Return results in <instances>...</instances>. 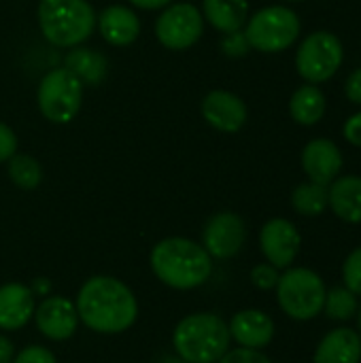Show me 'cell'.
I'll return each instance as SVG.
<instances>
[{"mask_svg": "<svg viewBox=\"0 0 361 363\" xmlns=\"http://www.w3.org/2000/svg\"><path fill=\"white\" fill-rule=\"evenodd\" d=\"M79 321L96 334H121L138 319V302L132 289L115 277L87 279L74 302Z\"/></svg>", "mask_w": 361, "mask_h": 363, "instance_id": "6da1fadb", "label": "cell"}, {"mask_svg": "<svg viewBox=\"0 0 361 363\" xmlns=\"http://www.w3.org/2000/svg\"><path fill=\"white\" fill-rule=\"evenodd\" d=\"M149 264L157 281L179 291H189L204 285L213 272V257L206 249L183 236L160 240L151 249Z\"/></svg>", "mask_w": 361, "mask_h": 363, "instance_id": "7a4b0ae2", "label": "cell"}, {"mask_svg": "<svg viewBox=\"0 0 361 363\" xmlns=\"http://www.w3.org/2000/svg\"><path fill=\"white\" fill-rule=\"evenodd\" d=\"M228 323L215 313H194L172 332V347L185 363H217L230 351Z\"/></svg>", "mask_w": 361, "mask_h": 363, "instance_id": "3957f363", "label": "cell"}, {"mask_svg": "<svg viewBox=\"0 0 361 363\" xmlns=\"http://www.w3.org/2000/svg\"><path fill=\"white\" fill-rule=\"evenodd\" d=\"M36 17L43 36L55 47H77L96 28V11L87 0H40Z\"/></svg>", "mask_w": 361, "mask_h": 363, "instance_id": "277c9868", "label": "cell"}, {"mask_svg": "<svg viewBox=\"0 0 361 363\" xmlns=\"http://www.w3.org/2000/svg\"><path fill=\"white\" fill-rule=\"evenodd\" d=\"M274 289L281 311L294 321H311L323 311V279L309 268H287Z\"/></svg>", "mask_w": 361, "mask_h": 363, "instance_id": "5b68a950", "label": "cell"}, {"mask_svg": "<svg viewBox=\"0 0 361 363\" xmlns=\"http://www.w3.org/2000/svg\"><path fill=\"white\" fill-rule=\"evenodd\" d=\"M300 17L281 4L266 6L247 19L245 36L249 45L262 53H279L289 49L300 36Z\"/></svg>", "mask_w": 361, "mask_h": 363, "instance_id": "8992f818", "label": "cell"}, {"mask_svg": "<svg viewBox=\"0 0 361 363\" xmlns=\"http://www.w3.org/2000/svg\"><path fill=\"white\" fill-rule=\"evenodd\" d=\"M36 102L47 121L70 123L81 111L83 83L68 68H53L40 79Z\"/></svg>", "mask_w": 361, "mask_h": 363, "instance_id": "52a82bcc", "label": "cell"}, {"mask_svg": "<svg viewBox=\"0 0 361 363\" xmlns=\"http://www.w3.org/2000/svg\"><path fill=\"white\" fill-rule=\"evenodd\" d=\"M343 64V43L336 34L319 30L309 34L296 53V68L302 79L317 85L332 79Z\"/></svg>", "mask_w": 361, "mask_h": 363, "instance_id": "ba28073f", "label": "cell"}, {"mask_svg": "<svg viewBox=\"0 0 361 363\" xmlns=\"http://www.w3.org/2000/svg\"><path fill=\"white\" fill-rule=\"evenodd\" d=\"M204 32V17L198 6L189 2L170 4L155 21V36L157 40L172 51L189 49L200 40Z\"/></svg>", "mask_w": 361, "mask_h": 363, "instance_id": "9c48e42d", "label": "cell"}, {"mask_svg": "<svg viewBox=\"0 0 361 363\" xmlns=\"http://www.w3.org/2000/svg\"><path fill=\"white\" fill-rule=\"evenodd\" d=\"M247 240V225L240 215L223 211L213 215L202 230V247L215 259L234 257Z\"/></svg>", "mask_w": 361, "mask_h": 363, "instance_id": "30bf717a", "label": "cell"}, {"mask_svg": "<svg viewBox=\"0 0 361 363\" xmlns=\"http://www.w3.org/2000/svg\"><path fill=\"white\" fill-rule=\"evenodd\" d=\"M302 247V236L298 228L287 219H270L260 232V249L268 264L274 268H289Z\"/></svg>", "mask_w": 361, "mask_h": 363, "instance_id": "8fae6325", "label": "cell"}, {"mask_svg": "<svg viewBox=\"0 0 361 363\" xmlns=\"http://www.w3.org/2000/svg\"><path fill=\"white\" fill-rule=\"evenodd\" d=\"M34 321L38 332L53 340L64 342L74 336L79 328V315L74 304L64 296H47L34 311Z\"/></svg>", "mask_w": 361, "mask_h": 363, "instance_id": "7c38bea8", "label": "cell"}, {"mask_svg": "<svg viewBox=\"0 0 361 363\" xmlns=\"http://www.w3.org/2000/svg\"><path fill=\"white\" fill-rule=\"evenodd\" d=\"M247 104L232 91L215 89L202 100V117L206 123L219 132L234 134L247 123Z\"/></svg>", "mask_w": 361, "mask_h": 363, "instance_id": "4fadbf2b", "label": "cell"}, {"mask_svg": "<svg viewBox=\"0 0 361 363\" xmlns=\"http://www.w3.org/2000/svg\"><path fill=\"white\" fill-rule=\"evenodd\" d=\"M302 168L313 183L330 185L343 170V153L336 143L315 138L302 151Z\"/></svg>", "mask_w": 361, "mask_h": 363, "instance_id": "5bb4252c", "label": "cell"}, {"mask_svg": "<svg viewBox=\"0 0 361 363\" xmlns=\"http://www.w3.org/2000/svg\"><path fill=\"white\" fill-rule=\"evenodd\" d=\"M230 336L232 340L238 342V347L243 349H264L272 342L274 338V321L270 319V315H266L264 311H240L232 317V321L228 323Z\"/></svg>", "mask_w": 361, "mask_h": 363, "instance_id": "9a60e30c", "label": "cell"}, {"mask_svg": "<svg viewBox=\"0 0 361 363\" xmlns=\"http://www.w3.org/2000/svg\"><path fill=\"white\" fill-rule=\"evenodd\" d=\"M34 291L23 283H6L0 287V330L15 332L34 317Z\"/></svg>", "mask_w": 361, "mask_h": 363, "instance_id": "2e32d148", "label": "cell"}, {"mask_svg": "<svg viewBox=\"0 0 361 363\" xmlns=\"http://www.w3.org/2000/svg\"><path fill=\"white\" fill-rule=\"evenodd\" d=\"M96 26L102 38L113 47H128L140 34L138 15L121 4L106 6L100 15H96Z\"/></svg>", "mask_w": 361, "mask_h": 363, "instance_id": "e0dca14e", "label": "cell"}, {"mask_svg": "<svg viewBox=\"0 0 361 363\" xmlns=\"http://www.w3.org/2000/svg\"><path fill=\"white\" fill-rule=\"evenodd\" d=\"M315 363H360L361 362V336L351 328H338L328 332L317 351Z\"/></svg>", "mask_w": 361, "mask_h": 363, "instance_id": "ac0fdd59", "label": "cell"}, {"mask_svg": "<svg viewBox=\"0 0 361 363\" xmlns=\"http://www.w3.org/2000/svg\"><path fill=\"white\" fill-rule=\"evenodd\" d=\"M328 206L347 223H361V177H340L328 185Z\"/></svg>", "mask_w": 361, "mask_h": 363, "instance_id": "d6986e66", "label": "cell"}, {"mask_svg": "<svg viewBox=\"0 0 361 363\" xmlns=\"http://www.w3.org/2000/svg\"><path fill=\"white\" fill-rule=\"evenodd\" d=\"M202 17L219 32H236L249 19L247 0H202Z\"/></svg>", "mask_w": 361, "mask_h": 363, "instance_id": "ffe728a7", "label": "cell"}, {"mask_svg": "<svg viewBox=\"0 0 361 363\" xmlns=\"http://www.w3.org/2000/svg\"><path fill=\"white\" fill-rule=\"evenodd\" d=\"M64 68H68L83 85H98L106 77V57L94 49L77 47L66 55Z\"/></svg>", "mask_w": 361, "mask_h": 363, "instance_id": "44dd1931", "label": "cell"}, {"mask_svg": "<svg viewBox=\"0 0 361 363\" xmlns=\"http://www.w3.org/2000/svg\"><path fill=\"white\" fill-rule=\"evenodd\" d=\"M289 113L300 125H315L326 113V96L317 85H302L289 100Z\"/></svg>", "mask_w": 361, "mask_h": 363, "instance_id": "7402d4cb", "label": "cell"}, {"mask_svg": "<svg viewBox=\"0 0 361 363\" xmlns=\"http://www.w3.org/2000/svg\"><path fill=\"white\" fill-rule=\"evenodd\" d=\"M291 206L296 213L304 217H317L328 208V185L319 183H302L291 194Z\"/></svg>", "mask_w": 361, "mask_h": 363, "instance_id": "603a6c76", "label": "cell"}, {"mask_svg": "<svg viewBox=\"0 0 361 363\" xmlns=\"http://www.w3.org/2000/svg\"><path fill=\"white\" fill-rule=\"evenodd\" d=\"M9 177H11L15 187H19L23 191H32L43 181V168L32 155L15 153L9 160Z\"/></svg>", "mask_w": 361, "mask_h": 363, "instance_id": "cb8c5ba5", "label": "cell"}, {"mask_svg": "<svg viewBox=\"0 0 361 363\" xmlns=\"http://www.w3.org/2000/svg\"><path fill=\"white\" fill-rule=\"evenodd\" d=\"M323 311L334 321H349L357 315V298L347 287H334L332 291H326Z\"/></svg>", "mask_w": 361, "mask_h": 363, "instance_id": "d4e9b609", "label": "cell"}, {"mask_svg": "<svg viewBox=\"0 0 361 363\" xmlns=\"http://www.w3.org/2000/svg\"><path fill=\"white\" fill-rule=\"evenodd\" d=\"M343 281H345V287L355 294L361 296V247H357L347 259H345V266H343Z\"/></svg>", "mask_w": 361, "mask_h": 363, "instance_id": "484cf974", "label": "cell"}, {"mask_svg": "<svg viewBox=\"0 0 361 363\" xmlns=\"http://www.w3.org/2000/svg\"><path fill=\"white\" fill-rule=\"evenodd\" d=\"M279 268H274L272 264H260L251 270V283L257 287V289H264V291H270L277 287L279 283Z\"/></svg>", "mask_w": 361, "mask_h": 363, "instance_id": "4316f807", "label": "cell"}, {"mask_svg": "<svg viewBox=\"0 0 361 363\" xmlns=\"http://www.w3.org/2000/svg\"><path fill=\"white\" fill-rule=\"evenodd\" d=\"M221 49H223V53L230 55V57H243V55L249 53L251 45H249L245 32H243V30H236V32H228V34L223 36Z\"/></svg>", "mask_w": 361, "mask_h": 363, "instance_id": "83f0119b", "label": "cell"}, {"mask_svg": "<svg viewBox=\"0 0 361 363\" xmlns=\"http://www.w3.org/2000/svg\"><path fill=\"white\" fill-rule=\"evenodd\" d=\"M13 363H57V359H55L53 351H49L47 347L30 345L13 357Z\"/></svg>", "mask_w": 361, "mask_h": 363, "instance_id": "f1b7e54d", "label": "cell"}, {"mask_svg": "<svg viewBox=\"0 0 361 363\" xmlns=\"http://www.w3.org/2000/svg\"><path fill=\"white\" fill-rule=\"evenodd\" d=\"M217 363H272L257 349H232Z\"/></svg>", "mask_w": 361, "mask_h": 363, "instance_id": "f546056e", "label": "cell"}, {"mask_svg": "<svg viewBox=\"0 0 361 363\" xmlns=\"http://www.w3.org/2000/svg\"><path fill=\"white\" fill-rule=\"evenodd\" d=\"M17 153V136L15 132L0 121V164L9 162Z\"/></svg>", "mask_w": 361, "mask_h": 363, "instance_id": "4dcf8cb0", "label": "cell"}, {"mask_svg": "<svg viewBox=\"0 0 361 363\" xmlns=\"http://www.w3.org/2000/svg\"><path fill=\"white\" fill-rule=\"evenodd\" d=\"M343 132H345V138H347L351 145L361 147V113H355V115H351V117L347 119Z\"/></svg>", "mask_w": 361, "mask_h": 363, "instance_id": "1f68e13d", "label": "cell"}, {"mask_svg": "<svg viewBox=\"0 0 361 363\" xmlns=\"http://www.w3.org/2000/svg\"><path fill=\"white\" fill-rule=\"evenodd\" d=\"M345 94L351 102L361 104V68L349 74V79L345 83Z\"/></svg>", "mask_w": 361, "mask_h": 363, "instance_id": "d6a6232c", "label": "cell"}, {"mask_svg": "<svg viewBox=\"0 0 361 363\" xmlns=\"http://www.w3.org/2000/svg\"><path fill=\"white\" fill-rule=\"evenodd\" d=\"M13 357H15V347L13 342L0 334V363H13Z\"/></svg>", "mask_w": 361, "mask_h": 363, "instance_id": "836d02e7", "label": "cell"}, {"mask_svg": "<svg viewBox=\"0 0 361 363\" xmlns=\"http://www.w3.org/2000/svg\"><path fill=\"white\" fill-rule=\"evenodd\" d=\"M134 6L138 9H145V11H153V9H162V6H168L172 0H130Z\"/></svg>", "mask_w": 361, "mask_h": 363, "instance_id": "e575fe53", "label": "cell"}, {"mask_svg": "<svg viewBox=\"0 0 361 363\" xmlns=\"http://www.w3.org/2000/svg\"><path fill=\"white\" fill-rule=\"evenodd\" d=\"M32 291L36 294V296H49V285H47V279H36L34 281V287H32Z\"/></svg>", "mask_w": 361, "mask_h": 363, "instance_id": "d590c367", "label": "cell"}, {"mask_svg": "<svg viewBox=\"0 0 361 363\" xmlns=\"http://www.w3.org/2000/svg\"><path fill=\"white\" fill-rule=\"evenodd\" d=\"M357 323H360V336H361V308H360V313H357Z\"/></svg>", "mask_w": 361, "mask_h": 363, "instance_id": "8d00e7d4", "label": "cell"}, {"mask_svg": "<svg viewBox=\"0 0 361 363\" xmlns=\"http://www.w3.org/2000/svg\"><path fill=\"white\" fill-rule=\"evenodd\" d=\"M291 2H302V0H291Z\"/></svg>", "mask_w": 361, "mask_h": 363, "instance_id": "74e56055", "label": "cell"}]
</instances>
